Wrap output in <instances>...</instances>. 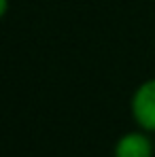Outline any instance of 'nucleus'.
I'll return each mask as SVG.
<instances>
[{"instance_id":"f257e3e1","label":"nucleus","mask_w":155,"mask_h":157,"mask_svg":"<svg viewBox=\"0 0 155 157\" xmlns=\"http://www.w3.org/2000/svg\"><path fill=\"white\" fill-rule=\"evenodd\" d=\"M130 113L140 130L155 134V77L142 81L134 89L130 98Z\"/></svg>"},{"instance_id":"f03ea898","label":"nucleus","mask_w":155,"mask_h":157,"mask_svg":"<svg viewBox=\"0 0 155 157\" xmlns=\"http://www.w3.org/2000/svg\"><path fill=\"white\" fill-rule=\"evenodd\" d=\"M153 155H155L153 138L149 132L140 130V128L121 134L113 147V157H153Z\"/></svg>"},{"instance_id":"7ed1b4c3","label":"nucleus","mask_w":155,"mask_h":157,"mask_svg":"<svg viewBox=\"0 0 155 157\" xmlns=\"http://www.w3.org/2000/svg\"><path fill=\"white\" fill-rule=\"evenodd\" d=\"M6 13H9V0H0V19H4Z\"/></svg>"}]
</instances>
